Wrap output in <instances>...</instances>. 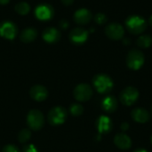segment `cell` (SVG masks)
<instances>
[{"label": "cell", "instance_id": "1", "mask_svg": "<svg viewBox=\"0 0 152 152\" xmlns=\"http://www.w3.org/2000/svg\"><path fill=\"white\" fill-rule=\"evenodd\" d=\"M126 27L130 33L134 35H140L145 31L147 22L145 19L140 15H130L126 20Z\"/></svg>", "mask_w": 152, "mask_h": 152}, {"label": "cell", "instance_id": "2", "mask_svg": "<svg viewBox=\"0 0 152 152\" xmlns=\"http://www.w3.org/2000/svg\"><path fill=\"white\" fill-rule=\"evenodd\" d=\"M93 84L100 94H108L114 86L112 78L107 74H97L93 78Z\"/></svg>", "mask_w": 152, "mask_h": 152}, {"label": "cell", "instance_id": "3", "mask_svg": "<svg viewBox=\"0 0 152 152\" xmlns=\"http://www.w3.org/2000/svg\"><path fill=\"white\" fill-rule=\"evenodd\" d=\"M144 61L145 57L143 53L138 49H132L126 56V64L133 70L140 69L144 64Z\"/></svg>", "mask_w": 152, "mask_h": 152}, {"label": "cell", "instance_id": "4", "mask_svg": "<svg viewBox=\"0 0 152 152\" xmlns=\"http://www.w3.org/2000/svg\"><path fill=\"white\" fill-rule=\"evenodd\" d=\"M67 116H68V113H67L66 109L61 106H57V107L53 108L49 111L47 115V118H48L49 123L52 126H60L65 122Z\"/></svg>", "mask_w": 152, "mask_h": 152}, {"label": "cell", "instance_id": "5", "mask_svg": "<svg viewBox=\"0 0 152 152\" xmlns=\"http://www.w3.org/2000/svg\"><path fill=\"white\" fill-rule=\"evenodd\" d=\"M27 124L30 129L34 131L40 130L45 124V118L43 113L38 110H32L27 116Z\"/></svg>", "mask_w": 152, "mask_h": 152}, {"label": "cell", "instance_id": "6", "mask_svg": "<svg viewBox=\"0 0 152 152\" xmlns=\"http://www.w3.org/2000/svg\"><path fill=\"white\" fill-rule=\"evenodd\" d=\"M139 91L134 86H128L125 88L119 95L120 102L126 106H131L134 104L139 99Z\"/></svg>", "mask_w": 152, "mask_h": 152}, {"label": "cell", "instance_id": "7", "mask_svg": "<svg viewBox=\"0 0 152 152\" xmlns=\"http://www.w3.org/2000/svg\"><path fill=\"white\" fill-rule=\"evenodd\" d=\"M73 95L78 102H86L93 96V89L87 84H79L75 87Z\"/></svg>", "mask_w": 152, "mask_h": 152}, {"label": "cell", "instance_id": "8", "mask_svg": "<svg viewBox=\"0 0 152 152\" xmlns=\"http://www.w3.org/2000/svg\"><path fill=\"white\" fill-rule=\"evenodd\" d=\"M105 34L112 40H120L124 37L125 28L121 24L112 22L105 28Z\"/></svg>", "mask_w": 152, "mask_h": 152}, {"label": "cell", "instance_id": "9", "mask_svg": "<svg viewBox=\"0 0 152 152\" xmlns=\"http://www.w3.org/2000/svg\"><path fill=\"white\" fill-rule=\"evenodd\" d=\"M17 31L16 25L10 20H4L0 23V36L6 39H13L17 35Z\"/></svg>", "mask_w": 152, "mask_h": 152}, {"label": "cell", "instance_id": "10", "mask_svg": "<svg viewBox=\"0 0 152 152\" xmlns=\"http://www.w3.org/2000/svg\"><path fill=\"white\" fill-rule=\"evenodd\" d=\"M88 31L83 28H74L69 32V40L75 45H82L88 38Z\"/></svg>", "mask_w": 152, "mask_h": 152}, {"label": "cell", "instance_id": "11", "mask_svg": "<svg viewBox=\"0 0 152 152\" xmlns=\"http://www.w3.org/2000/svg\"><path fill=\"white\" fill-rule=\"evenodd\" d=\"M53 8L47 4H42L37 6L35 9V15L38 20H47L53 18Z\"/></svg>", "mask_w": 152, "mask_h": 152}, {"label": "cell", "instance_id": "12", "mask_svg": "<svg viewBox=\"0 0 152 152\" xmlns=\"http://www.w3.org/2000/svg\"><path fill=\"white\" fill-rule=\"evenodd\" d=\"M73 18L76 23L79 25H86L91 21V20L93 19V14L88 9L81 8L76 11Z\"/></svg>", "mask_w": 152, "mask_h": 152}, {"label": "cell", "instance_id": "13", "mask_svg": "<svg viewBox=\"0 0 152 152\" xmlns=\"http://www.w3.org/2000/svg\"><path fill=\"white\" fill-rule=\"evenodd\" d=\"M29 94L33 100H35L37 102H43L47 98L48 91L45 86L37 85V86H34L33 87H31V89L29 91Z\"/></svg>", "mask_w": 152, "mask_h": 152}, {"label": "cell", "instance_id": "14", "mask_svg": "<svg viewBox=\"0 0 152 152\" xmlns=\"http://www.w3.org/2000/svg\"><path fill=\"white\" fill-rule=\"evenodd\" d=\"M96 127L100 134H108L112 129V121L107 116H101L96 120Z\"/></svg>", "mask_w": 152, "mask_h": 152}, {"label": "cell", "instance_id": "15", "mask_svg": "<svg viewBox=\"0 0 152 152\" xmlns=\"http://www.w3.org/2000/svg\"><path fill=\"white\" fill-rule=\"evenodd\" d=\"M42 37L45 42L53 44V43H56L57 41H59V39L61 38V33L57 28L53 27H49L44 30Z\"/></svg>", "mask_w": 152, "mask_h": 152}, {"label": "cell", "instance_id": "16", "mask_svg": "<svg viewBox=\"0 0 152 152\" xmlns=\"http://www.w3.org/2000/svg\"><path fill=\"white\" fill-rule=\"evenodd\" d=\"M131 116L133 118V119L137 122V123H141V124H144L146 122H148L150 120V113L148 112V110H146L143 108H136L134 109L132 112H131Z\"/></svg>", "mask_w": 152, "mask_h": 152}, {"label": "cell", "instance_id": "17", "mask_svg": "<svg viewBox=\"0 0 152 152\" xmlns=\"http://www.w3.org/2000/svg\"><path fill=\"white\" fill-rule=\"evenodd\" d=\"M115 145L121 150H128L132 145V141L130 137L126 134H118L114 138Z\"/></svg>", "mask_w": 152, "mask_h": 152}, {"label": "cell", "instance_id": "18", "mask_svg": "<svg viewBox=\"0 0 152 152\" xmlns=\"http://www.w3.org/2000/svg\"><path fill=\"white\" fill-rule=\"evenodd\" d=\"M102 107L106 112H114L118 109V101L114 96L108 95L102 100Z\"/></svg>", "mask_w": 152, "mask_h": 152}, {"label": "cell", "instance_id": "19", "mask_svg": "<svg viewBox=\"0 0 152 152\" xmlns=\"http://www.w3.org/2000/svg\"><path fill=\"white\" fill-rule=\"evenodd\" d=\"M37 31L34 28L28 27L21 31L20 35V39L24 43H30L37 38Z\"/></svg>", "mask_w": 152, "mask_h": 152}, {"label": "cell", "instance_id": "20", "mask_svg": "<svg viewBox=\"0 0 152 152\" xmlns=\"http://www.w3.org/2000/svg\"><path fill=\"white\" fill-rule=\"evenodd\" d=\"M136 44L141 48H149L152 45V37L151 35H142L138 37Z\"/></svg>", "mask_w": 152, "mask_h": 152}, {"label": "cell", "instance_id": "21", "mask_svg": "<svg viewBox=\"0 0 152 152\" xmlns=\"http://www.w3.org/2000/svg\"><path fill=\"white\" fill-rule=\"evenodd\" d=\"M29 10H30L29 4L26 2H20L15 5L16 12L20 14V15H26L27 13H28Z\"/></svg>", "mask_w": 152, "mask_h": 152}, {"label": "cell", "instance_id": "22", "mask_svg": "<svg viewBox=\"0 0 152 152\" xmlns=\"http://www.w3.org/2000/svg\"><path fill=\"white\" fill-rule=\"evenodd\" d=\"M69 111H70L71 115H73L74 117H79V116H81L83 114L84 108L79 103H73L69 107Z\"/></svg>", "mask_w": 152, "mask_h": 152}, {"label": "cell", "instance_id": "23", "mask_svg": "<svg viewBox=\"0 0 152 152\" xmlns=\"http://www.w3.org/2000/svg\"><path fill=\"white\" fill-rule=\"evenodd\" d=\"M30 136H31V132L28 129H22L19 133L18 140H19L20 142L25 143V142H27L30 139Z\"/></svg>", "mask_w": 152, "mask_h": 152}, {"label": "cell", "instance_id": "24", "mask_svg": "<svg viewBox=\"0 0 152 152\" xmlns=\"http://www.w3.org/2000/svg\"><path fill=\"white\" fill-rule=\"evenodd\" d=\"M94 21H95L97 24H100V25L104 24V23L107 21V20H108L107 16H106L104 13H102V12H98V13H96V14L94 15Z\"/></svg>", "mask_w": 152, "mask_h": 152}, {"label": "cell", "instance_id": "25", "mask_svg": "<svg viewBox=\"0 0 152 152\" xmlns=\"http://www.w3.org/2000/svg\"><path fill=\"white\" fill-rule=\"evenodd\" d=\"M2 152H20V150L15 146V145H12V144H8V145H5L3 149Z\"/></svg>", "mask_w": 152, "mask_h": 152}, {"label": "cell", "instance_id": "26", "mask_svg": "<svg viewBox=\"0 0 152 152\" xmlns=\"http://www.w3.org/2000/svg\"><path fill=\"white\" fill-rule=\"evenodd\" d=\"M22 152H38V151L33 144H28L23 147Z\"/></svg>", "mask_w": 152, "mask_h": 152}, {"label": "cell", "instance_id": "27", "mask_svg": "<svg viewBox=\"0 0 152 152\" xmlns=\"http://www.w3.org/2000/svg\"><path fill=\"white\" fill-rule=\"evenodd\" d=\"M59 26H60L61 28L66 29V28L69 27V22H68L67 20H61L60 21V23H59Z\"/></svg>", "mask_w": 152, "mask_h": 152}, {"label": "cell", "instance_id": "28", "mask_svg": "<svg viewBox=\"0 0 152 152\" xmlns=\"http://www.w3.org/2000/svg\"><path fill=\"white\" fill-rule=\"evenodd\" d=\"M120 127H121V130L122 131H126L129 128V125H128V123H122V125H121Z\"/></svg>", "mask_w": 152, "mask_h": 152}, {"label": "cell", "instance_id": "29", "mask_svg": "<svg viewBox=\"0 0 152 152\" xmlns=\"http://www.w3.org/2000/svg\"><path fill=\"white\" fill-rule=\"evenodd\" d=\"M61 2H62V4H65V5H70L73 2H74V0H61Z\"/></svg>", "mask_w": 152, "mask_h": 152}, {"label": "cell", "instance_id": "30", "mask_svg": "<svg viewBox=\"0 0 152 152\" xmlns=\"http://www.w3.org/2000/svg\"><path fill=\"white\" fill-rule=\"evenodd\" d=\"M10 2V0H0V4H6Z\"/></svg>", "mask_w": 152, "mask_h": 152}, {"label": "cell", "instance_id": "31", "mask_svg": "<svg viewBox=\"0 0 152 152\" xmlns=\"http://www.w3.org/2000/svg\"><path fill=\"white\" fill-rule=\"evenodd\" d=\"M123 42H124V45H129L130 40H129V38H125V39L123 40Z\"/></svg>", "mask_w": 152, "mask_h": 152}, {"label": "cell", "instance_id": "32", "mask_svg": "<svg viewBox=\"0 0 152 152\" xmlns=\"http://www.w3.org/2000/svg\"><path fill=\"white\" fill-rule=\"evenodd\" d=\"M134 152H148L146 150H144V149H138V150H136V151H134Z\"/></svg>", "mask_w": 152, "mask_h": 152}, {"label": "cell", "instance_id": "33", "mask_svg": "<svg viewBox=\"0 0 152 152\" xmlns=\"http://www.w3.org/2000/svg\"><path fill=\"white\" fill-rule=\"evenodd\" d=\"M149 22H150L151 26H152V15L150 17V19H149Z\"/></svg>", "mask_w": 152, "mask_h": 152}, {"label": "cell", "instance_id": "34", "mask_svg": "<svg viewBox=\"0 0 152 152\" xmlns=\"http://www.w3.org/2000/svg\"><path fill=\"white\" fill-rule=\"evenodd\" d=\"M151 142H152V136H151Z\"/></svg>", "mask_w": 152, "mask_h": 152}, {"label": "cell", "instance_id": "35", "mask_svg": "<svg viewBox=\"0 0 152 152\" xmlns=\"http://www.w3.org/2000/svg\"><path fill=\"white\" fill-rule=\"evenodd\" d=\"M151 110H152V107H151Z\"/></svg>", "mask_w": 152, "mask_h": 152}]
</instances>
